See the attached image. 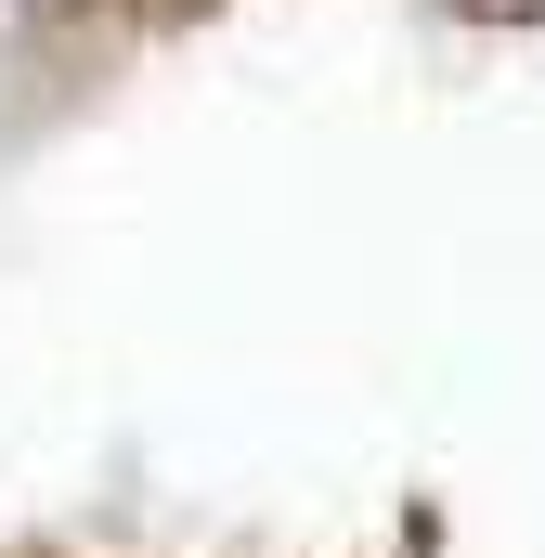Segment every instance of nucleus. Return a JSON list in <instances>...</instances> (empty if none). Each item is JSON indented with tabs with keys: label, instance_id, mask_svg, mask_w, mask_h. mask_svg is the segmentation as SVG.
<instances>
[{
	"label": "nucleus",
	"instance_id": "obj_1",
	"mask_svg": "<svg viewBox=\"0 0 545 558\" xmlns=\"http://www.w3.org/2000/svg\"><path fill=\"white\" fill-rule=\"evenodd\" d=\"M481 13H545V0H481Z\"/></svg>",
	"mask_w": 545,
	"mask_h": 558
}]
</instances>
